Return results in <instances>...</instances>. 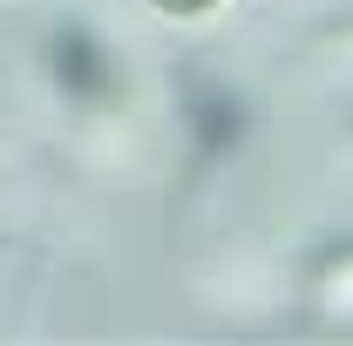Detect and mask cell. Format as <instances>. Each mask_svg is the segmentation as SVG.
Here are the masks:
<instances>
[{
    "mask_svg": "<svg viewBox=\"0 0 353 346\" xmlns=\"http://www.w3.org/2000/svg\"><path fill=\"white\" fill-rule=\"evenodd\" d=\"M48 68H54L61 95H68V102H82V109H95V102H109V95H116V61H109L102 34L82 28V21H61V28L48 34Z\"/></svg>",
    "mask_w": 353,
    "mask_h": 346,
    "instance_id": "obj_1",
    "label": "cell"
},
{
    "mask_svg": "<svg viewBox=\"0 0 353 346\" xmlns=\"http://www.w3.org/2000/svg\"><path fill=\"white\" fill-rule=\"evenodd\" d=\"M183 116H190V143L218 163V156H231L238 143H245V130H252V116H245V102L231 95L224 82H183Z\"/></svg>",
    "mask_w": 353,
    "mask_h": 346,
    "instance_id": "obj_2",
    "label": "cell"
},
{
    "mask_svg": "<svg viewBox=\"0 0 353 346\" xmlns=\"http://www.w3.org/2000/svg\"><path fill=\"white\" fill-rule=\"evenodd\" d=\"M224 0H150V14H163V21H211Z\"/></svg>",
    "mask_w": 353,
    "mask_h": 346,
    "instance_id": "obj_3",
    "label": "cell"
}]
</instances>
